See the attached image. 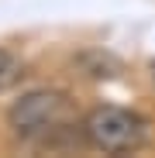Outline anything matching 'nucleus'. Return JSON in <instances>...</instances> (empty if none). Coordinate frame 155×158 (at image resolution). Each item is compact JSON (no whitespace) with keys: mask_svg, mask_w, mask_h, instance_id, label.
I'll return each instance as SVG.
<instances>
[{"mask_svg":"<svg viewBox=\"0 0 155 158\" xmlns=\"http://www.w3.org/2000/svg\"><path fill=\"white\" fill-rule=\"evenodd\" d=\"M72 117V100L59 89H35V93H24L7 120L14 127V134L21 141H48L55 131H62Z\"/></svg>","mask_w":155,"mask_h":158,"instance_id":"nucleus-1","label":"nucleus"},{"mask_svg":"<svg viewBox=\"0 0 155 158\" xmlns=\"http://www.w3.org/2000/svg\"><path fill=\"white\" fill-rule=\"evenodd\" d=\"M83 138L90 148H97L103 155H124V151L141 148L145 120L124 107H97L83 120Z\"/></svg>","mask_w":155,"mask_h":158,"instance_id":"nucleus-2","label":"nucleus"},{"mask_svg":"<svg viewBox=\"0 0 155 158\" xmlns=\"http://www.w3.org/2000/svg\"><path fill=\"white\" fill-rule=\"evenodd\" d=\"M21 76H24V62L14 55L11 48H0V93L11 89Z\"/></svg>","mask_w":155,"mask_h":158,"instance_id":"nucleus-3","label":"nucleus"},{"mask_svg":"<svg viewBox=\"0 0 155 158\" xmlns=\"http://www.w3.org/2000/svg\"><path fill=\"white\" fill-rule=\"evenodd\" d=\"M148 72H152V79H155V59H152V65H148Z\"/></svg>","mask_w":155,"mask_h":158,"instance_id":"nucleus-4","label":"nucleus"}]
</instances>
